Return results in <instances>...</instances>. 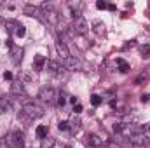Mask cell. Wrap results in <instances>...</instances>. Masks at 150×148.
Masks as SVG:
<instances>
[{
    "label": "cell",
    "mask_w": 150,
    "mask_h": 148,
    "mask_svg": "<svg viewBox=\"0 0 150 148\" xmlns=\"http://www.w3.org/2000/svg\"><path fill=\"white\" fill-rule=\"evenodd\" d=\"M23 113L25 115H28L32 120L33 118H40L42 115H44V108L37 105V103H33V101H26L25 105H23Z\"/></svg>",
    "instance_id": "6da1fadb"
},
{
    "label": "cell",
    "mask_w": 150,
    "mask_h": 148,
    "mask_svg": "<svg viewBox=\"0 0 150 148\" xmlns=\"http://www.w3.org/2000/svg\"><path fill=\"white\" fill-rule=\"evenodd\" d=\"M72 30H74L75 35H86L87 30H89V25H87V21L82 16H77L72 21Z\"/></svg>",
    "instance_id": "7a4b0ae2"
},
{
    "label": "cell",
    "mask_w": 150,
    "mask_h": 148,
    "mask_svg": "<svg viewBox=\"0 0 150 148\" xmlns=\"http://www.w3.org/2000/svg\"><path fill=\"white\" fill-rule=\"evenodd\" d=\"M38 98H40V101H44V103L51 105V103H54V101H56L58 94H56V91H54L52 87H42V89H40V92H38Z\"/></svg>",
    "instance_id": "3957f363"
},
{
    "label": "cell",
    "mask_w": 150,
    "mask_h": 148,
    "mask_svg": "<svg viewBox=\"0 0 150 148\" xmlns=\"http://www.w3.org/2000/svg\"><path fill=\"white\" fill-rule=\"evenodd\" d=\"M5 145H7L9 148H25L19 132H11V134L5 138Z\"/></svg>",
    "instance_id": "277c9868"
},
{
    "label": "cell",
    "mask_w": 150,
    "mask_h": 148,
    "mask_svg": "<svg viewBox=\"0 0 150 148\" xmlns=\"http://www.w3.org/2000/svg\"><path fill=\"white\" fill-rule=\"evenodd\" d=\"M127 140H129L131 145H136V147H145V145L149 143V138H147V134H143V132L133 134V136H129Z\"/></svg>",
    "instance_id": "5b68a950"
},
{
    "label": "cell",
    "mask_w": 150,
    "mask_h": 148,
    "mask_svg": "<svg viewBox=\"0 0 150 148\" xmlns=\"http://www.w3.org/2000/svg\"><path fill=\"white\" fill-rule=\"evenodd\" d=\"M11 94H12V96H18V98H19V96H21V98L26 96V91H25V85H23L21 80L11 84Z\"/></svg>",
    "instance_id": "8992f818"
},
{
    "label": "cell",
    "mask_w": 150,
    "mask_h": 148,
    "mask_svg": "<svg viewBox=\"0 0 150 148\" xmlns=\"http://www.w3.org/2000/svg\"><path fill=\"white\" fill-rule=\"evenodd\" d=\"M56 51H58V54H59L61 61H67V59L72 56V54H70V51H68V47H67V44H63V42H58Z\"/></svg>",
    "instance_id": "52a82bcc"
},
{
    "label": "cell",
    "mask_w": 150,
    "mask_h": 148,
    "mask_svg": "<svg viewBox=\"0 0 150 148\" xmlns=\"http://www.w3.org/2000/svg\"><path fill=\"white\" fill-rule=\"evenodd\" d=\"M63 63H65V68H67V70H82V63H80L77 58H72V56H70V58H68L67 61H63Z\"/></svg>",
    "instance_id": "ba28073f"
},
{
    "label": "cell",
    "mask_w": 150,
    "mask_h": 148,
    "mask_svg": "<svg viewBox=\"0 0 150 148\" xmlns=\"http://www.w3.org/2000/svg\"><path fill=\"white\" fill-rule=\"evenodd\" d=\"M86 141H87L89 147H94V148H98V147L103 145V140H101L98 134H87V136H86Z\"/></svg>",
    "instance_id": "9c48e42d"
},
{
    "label": "cell",
    "mask_w": 150,
    "mask_h": 148,
    "mask_svg": "<svg viewBox=\"0 0 150 148\" xmlns=\"http://www.w3.org/2000/svg\"><path fill=\"white\" fill-rule=\"evenodd\" d=\"M44 14H45L47 23H51V25H58V21H59V14H58L54 9H52V11H45Z\"/></svg>",
    "instance_id": "30bf717a"
},
{
    "label": "cell",
    "mask_w": 150,
    "mask_h": 148,
    "mask_svg": "<svg viewBox=\"0 0 150 148\" xmlns=\"http://www.w3.org/2000/svg\"><path fill=\"white\" fill-rule=\"evenodd\" d=\"M25 14L26 16H33V18H40V7H35V5H26L25 7Z\"/></svg>",
    "instance_id": "8fae6325"
},
{
    "label": "cell",
    "mask_w": 150,
    "mask_h": 148,
    "mask_svg": "<svg viewBox=\"0 0 150 148\" xmlns=\"http://www.w3.org/2000/svg\"><path fill=\"white\" fill-rule=\"evenodd\" d=\"M23 52H25V51H23L21 47H12V61H14L16 65L23 59Z\"/></svg>",
    "instance_id": "7c38bea8"
},
{
    "label": "cell",
    "mask_w": 150,
    "mask_h": 148,
    "mask_svg": "<svg viewBox=\"0 0 150 148\" xmlns=\"http://www.w3.org/2000/svg\"><path fill=\"white\" fill-rule=\"evenodd\" d=\"M45 68H47L49 72H54V73H56V72L61 68V65H59L58 61H54V59H49V61L45 63Z\"/></svg>",
    "instance_id": "4fadbf2b"
},
{
    "label": "cell",
    "mask_w": 150,
    "mask_h": 148,
    "mask_svg": "<svg viewBox=\"0 0 150 148\" xmlns=\"http://www.w3.org/2000/svg\"><path fill=\"white\" fill-rule=\"evenodd\" d=\"M4 25H5V28H7L9 32H16V28H18V25H19V23H18V21H14V19H5V23H4Z\"/></svg>",
    "instance_id": "5bb4252c"
},
{
    "label": "cell",
    "mask_w": 150,
    "mask_h": 148,
    "mask_svg": "<svg viewBox=\"0 0 150 148\" xmlns=\"http://www.w3.org/2000/svg\"><path fill=\"white\" fill-rule=\"evenodd\" d=\"M45 63H47V59H45L44 56L38 54L37 58H35V68H37V70H42V68L45 66Z\"/></svg>",
    "instance_id": "9a60e30c"
},
{
    "label": "cell",
    "mask_w": 150,
    "mask_h": 148,
    "mask_svg": "<svg viewBox=\"0 0 150 148\" xmlns=\"http://www.w3.org/2000/svg\"><path fill=\"white\" fill-rule=\"evenodd\" d=\"M93 26H94V32H96L98 35H103V33H105V25H103L101 21H94Z\"/></svg>",
    "instance_id": "2e32d148"
},
{
    "label": "cell",
    "mask_w": 150,
    "mask_h": 148,
    "mask_svg": "<svg viewBox=\"0 0 150 148\" xmlns=\"http://www.w3.org/2000/svg\"><path fill=\"white\" fill-rule=\"evenodd\" d=\"M37 138L38 140H45L47 138V127L45 125H38L37 127Z\"/></svg>",
    "instance_id": "e0dca14e"
},
{
    "label": "cell",
    "mask_w": 150,
    "mask_h": 148,
    "mask_svg": "<svg viewBox=\"0 0 150 148\" xmlns=\"http://www.w3.org/2000/svg\"><path fill=\"white\" fill-rule=\"evenodd\" d=\"M117 65H119V70L122 72V73H126V72H129V65L124 61V59H117Z\"/></svg>",
    "instance_id": "ac0fdd59"
},
{
    "label": "cell",
    "mask_w": 150,
    "mask_h": 148,
    "mask_svg": "<svg viewBox=\"0 0 150 148\" xmlns=\"http://www.w3.org/2000/svg\"><path fill=\"white\" fill-rule=\"evenodd\" d=\"M68 124H70V131H72V132H77V131L80 129V120H77V118H74V120L68 122Z\"/></svg>",
    "instance_id": "d6986e66"
},
{
    "label": "cell",
    "mask_w": 150,
    "mask_h": 148,
    "mask_svg": "<svg viewBox=\"0 0 150 148\" xmlns=\"http://www.w3.org/2000/svg\"><path fill=\"white\" fill-rule=\"evenodd\" d=\"M16 37H19V38H23L25 37V33H26V28L23 26V25H18V28H16Z\"/></svg>",
    "instance_id": "ffe728a7"
},
{
    "label": "cell",
    "mask_w": 150,
    "mask_h": 148,
    "mask_svg": "<svg viewBox=\"0 0 150 148\" xmlns=\"http://www.w3.org/2000/svg\"><path fill=\"white\" fill-rule=\"evenodd\" d=\"M101 101H103L101 96H98V94H93V96H91V103H93V106H100Z\"/></svg>",
    "instance_id": "44dd1931"
},
{
    "label": "cell",
    "mask_w": 150,
    "mask_h": 148,
    "mask_svg": "<svg viewBox=\"0 0 150 148\" xmlns=\"http://www.w3.org/2000/svg\"><path fill=\"white\" fill-rule=\"evenodd\" d=\"M113 131H115V134H117V132L122 134V131H124V124H122V122H115V124H113Z\"/></svg>",
    "instance_id": "7402d4cb"
},
{
    "label": "cell",
    "mask_w": 150,
    "mask_h": 148,
    "mask_svg": "<svg viewBox=\"0 0 150 148\" xmlns=\"http://www.w3.org/2000/svg\"><path fill=\"white\" fill-rule=\"evenodd\" d=\"M54 143H56L54 140H49V138H45V140H44V145H42V148H52V147H54Z\"/></svg>",
    "instance_id": "603a6c76"
},
{
    "label": "cell",
    "mask_w": 150,
    "mask_h": 148,
    "mask_svg": "<svg viewBox=\"0 0 150 148\" xmlns=\"http://www.w3.org/2000/svg\"><path fill=\"white\" fill-rule=\"evenodd\" d=\"M56 103H58V106H65V103H67V98H65V96L61 94V96H58Z\"/></svg>",
    "instance_id": "cb8c5ba5"
},
{
    "label": "cell",
    "mask_w": 150,
    "mask_h": 148,
    "mask_svg": "<svg viewBox=\"0 0 150 148\" xmlns=\"http://www.w3.org/2000/svg\"><path fill=\"white\" fill-rule=\"evenodd\" d=\"M59 131H70V124L68 122H59Z\"/></svg>",
    "instance_id": "d4e9b609"
},
{
    "label": "cell",
    "mask_w": 150,
    "mask_h": 148,
    "mask_svg": "<svg viewBox=\"0 0 150 148\" xmlns=\"http://www.w3.org/2000/svg\"><path fill=\"white\" fill-rule=\"evenodd\" d=\"M149 54H150V45H143V47H142V56L147 58Z\"/></svg>",
    "instance_id": "484cf974"
},
{
    "label": "cell",
    "mask_w": 150,
    "mask_h": 148,
    "mask_svg": "<svg viewBox=\"0 0 150 148\" xmlns=\"http://www.w3.org/2000/svg\"><path fill=\"white\" fill-rule=\"evenodd\" d=\"M96 7H98V9H108V4H107V2H101V0H98V2H96Z\"/></svg>",
    "instance_id": "4316f807"
},
{
    "label": "cell",
    "mask_w": 150,
    "mask_h": 148,
    "mask_svg": "<svg viewBox=\"0 0 150 148\" xmlns=\"http://www.w3.org/2000/svg\"><path fill=\"white\" fill-rule=\"evenodd\" d=\"M21 82H30V75L26 73V72L21 73Z\"/></svg>",
    "instance_id": "83f0119b"
},
{
    "label": "cell",
    "mask_w": 150,
    "mask_h": 148,
    "mask_svg": "<svg viewBox=\"0 0 150 148\" xmlns=\"http://www.w3.org/2000/svg\"><path fill=\"white\" fill-rule=\"evenodd\" d=\"M142 131H143V134H147V132H150V122H149V124H145V125L142 127Z\"/></svg>",
    "instance_id": "f1b7e54d"
},
{
    "label": "cell",
    "mask_w": 150,
    "mask_h": 148,
    "mask_svg": "<svg viewBox=\"0 0 150 148\" xmlns=\"http://www.w3.org/2000/svg\"><path fill=\"white\" fill-rule=\"evenodd\" d=\"M150 101V94H143L142 96V103H149Z\"/></svg>",
    "instance_id": "f546056e"
},
{
    "label": "cell",
    "mask_w": 150,
    "mask_h": 148,
    "mask_svg": "<svg viewBox=\"0 0 150 148\" xmlns=\"http://www.w3.org/2000/svg\"><path fill=\"white\" fill-rule=\"evenodd\" d=\"M74 111H75V113H80V111H82V105H79V103H77V105L74 106Z\"/></svg>",
    "instance_id": "4dcf8cb0"
},
{
    "label": "cell",
    "mask_w": 150,
    "mask_h": 148,
    "mask_svg": "<svg viewBox=\"0 0 150 148\" xmlns=\"http://www.w3.org/2000/svg\"><path fill=\"white\" fill-rule=\"evenodd\" d=\"M4 78H5V80H11V78H12V73H11V72H5V73H4Z\"/></svg>",
    "instance_id": "1f68e13d"
},
{
    "label": "cell",
    "mask_w": 150,
    "mask_h": 148,
    "mask_svg": "<svg viewBox=\"0 0 150 148\" xmlns=\"http://www.w3.org/2000/svg\"><path fill=\"white\" fill-rule=\"evenodd\" d=\"M108 9H110V11H117V7H115L113 4H108Z\"/></svg>",
    "instance_id": "d6a6232c"
},
{
    "label": "cell",
    "mask_w": 150,
    "mask_h": 148,
    "mask_svg": "<svg viewBox=\"0 0 150 148\" xmlns=\"http://www.w3.org/2000/svg\"><path fill=\"white\" fill-rule=\"evenodd\" d=\"M52 148H65V147H63V145H59V143H54V147H52Z\"/></svg>",
    "instance_id": "836d02e7"
},
{
    "label": "cell",
    "mask_w": 150,
    "mask_h": 148,
    "mask_svg": "<svg viewBox=\"0 0 150 148\" xmlns=\"http://www.w3.org/2000/svg\"><path fill=\"white\" fill-rule=\"evenodd\" d=\"M65 148H72V147H65Z\"/></svg>",
    "instance_id": "e575fe53"
}]
</instances>
